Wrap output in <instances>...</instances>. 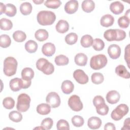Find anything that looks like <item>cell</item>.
<instances>
[{
	"label": "cell",
	"instance_id": "4316f807",
	"mask_svg": "<svg viewBox=\"0 0 130 130\" xmlns=\"http://www.w3.org/2000/svg\"><path fill=\"white\" fill-rule=\"evenodd\" d=\"M93 38L89 35H85L82 37L80 41L81 45L84 48H88L92 46Z\"/></svg>",
	"mask_w": 130,
	"mask_h": 130
},
{
	"label": "cell",
	"instance_id": "d6986e66",
	"mask_svg": "<svg viewBox=\"0 0 130 130\" xmlns=\"http://www.w3.org/2000/svg\"><path fill=\"white\" fill-rule=\"evenodd\" d=\"M115 73L120 77L124 79H129L130 78V74L128 71H127L125 66L122 64L118 65L115 68Z\"/></svg>",
	"mask_w": 130,
	"mask_h": 130
},
{
	"label": "cell",
	"instance_id": "836d02e7",
	"mask_svg": "<svg viewBox=\"0 0 130 130\" xmlns=\"http://www.w3.org/2000/svg\"><path fill=\"white\" fill-rule=\"evenodd\" d=\"M9 117L11 120L15 122H19L22 119V115L19 111L10 112L9 114Z\"/></svg>",
	"mask_w": 130,
	"mask_h": 130
},
{
	"label": "cell",
	"instance_id": "7c38bea8",
	"mask_svg": "<svg viewBox=\"0 0 130 130\" xmlns=\"http://www.w3.org/2000/svg\"><path fill=\"white\" fill-rule=\"evenodd\" d=\"M55 45L51 43H46L44 44L42 48V52L46 56H52L55 52Z\"/></svg>",
	"mask_w": 130,
	"mask_h": 130
},
{
	"label": "cell",
	"instance_id": "9f6ffc18",
	"mask_svg": "<svg viewBox=\"0 0 130 130\" xmlns=\"http://www.w3.org/2000/svg\"><path fill=\"white\" fill-rule=\"evenodd\" d=\"M34 129H44V128L43 127H42L41 126H40V127H35Z\"/></svg>",
	"mask_w": 130,
	"mask_h": 130
},
{
	"label": "cell",
	"instance_id": "f1b7e54d",
	"mask_svg": "<svg viewBox=\"0 0 130 130\" xmlns=\"http://www.w3.org/2000/svg\"><path fill=\"white\" fill-rule=\"evenodd\" d=\"M20 11L21 14L24 15L30 14L32 11V6L31 4L28 2L22 3L20 6Z\"/></svg>",
	"mask_w": 130,
	"mask_h": 130
},
{
	"label": "cell",
	"instance_id": "681fc988",
	"mask_svg": "<svg viewBox=\"0 0 130 130\" xmlns=\"http://www.w3.org/2000/svg\"><path fill=\"white\" fill-rule=\"evenodd\" d=\"M105 130H115L116 127L115 125L111 122L106 123L104 126Z\"/></svg>",
	"mask_w": 130,
	"mask_h": 130
},
{
	"label": "cell",
	"instance_id": "8d00e7d4",
	"mask_svg": "<svg viewBox=\"0 0 130 130\" xmlns=\"http://www.w3.org/2000/svg\"><path fill=\"white\" fill-rule=\"evenodd\" d=\"M92 47L96 51L102 50L105 47L104 41L99 38H96L93 40Z\"/></svg>",
	"mask_w": 130,
	"mask_h": 130
},
{
	"label": "cell",
	"instance_id": "277c9868",
	"mask_svg": "<svg viewBox=\"0 0 130 130\" xmlns=\"http://www.w3.org/2000/svg\"><path fill=\"white\" fill-rule=\"evenodd\" d=\"M36 67L38 70L42 71L46 75H51L54 71V66L47 59L41 58H39L36 62Z\"/></svg>",
	"mask_w": 130,
	"mask_h": 130
},
{
	"label": "cell",
	"instance_id": "1f68e13d",
	"mask_svg": "<svg viewBox=\"0 0 130 130\" xmlns=\"http://www.w3.org/2000/svg\"><path fill=\"white\" fill-rule=\"evenodd\" d=\"M54 61L56 65L60 66L67 65L69 63V60L68 57L64 55L60 54L55 57Z\"/></svg>",
	"mask_w": 130,
	"mask_h": 130
},
{
	"label": "cell",
	"instance_id": "d590c367",
	"mask_svg": "<svg viewBox=\"0 0 130 130\" xmlns=\"http://www.w3.org/2000/svg\"><path fill=\"white\" fill-rule=\"evenodd\" d=\"M78 40V36L74 32H71L68 34L65 37V41L68 45H72L75 44Z\"/></svg>",
	"mask_w": 130,
	"mask_h": 130
},
{
	"label": "cell",
	"instance_id": "f6af8a7d",
	"mask_svg": "<svg viewBox=\"0 0 130 130\" xmlns=\"http://www.w3.org/2000/svg\"><path fill=\"white\" fill-rule=\"evenodd\" d=\"M53 124V120L49 117L44 119L41 122V126L44 129H50L51 128Z\"/></svg>",
	"mask_w": 130,
	"mask_h": 130
},
{
	"label": "cell",
	"instance_id": "8992f818",
	"mask_svg": "<svg viewBox=\"0 0 130 130\" xmlns=\"http://www.w3.org/2000/svg\"><path fill=\"white\" fill-rule=\"evenodd\" d=\"M128 112V106L124 104L119 105L116 108L112 111L111 114V117L112 119L118 121L121 119L124 116L126 115Z\"/></svg>",
	"mask_w": 130,
	"mask_h": 130
},
{
	"label": "cell",
	"instance_id": "ffe728a7",
	"mask_svg": "<svg viewBox=\"0 0 130 130\" xmlns=\"http://www.w3.org/2000/svg\"><path fill=\"white\" fill-rule=\"evenodd\" d=\"M74 88V85L70 80H65L61 84V90L64 94H70L73 92Z\"/></svg>",
	"mask_w": 130,
	"mask_h": 130
},
{
	"label": "cell",
	"instance_id": "7a4b0ae2",
	"mask_svg": "<svg viewBox=\"0 0 130 130\" xmlns=\"http://www.w3.org/2000/svg\"><path fill=\"white\" fill-rule=\"evenodd\" d=\"M17 64L16 59L13 57L9 56L6 58L4 61L3 71L4 74L9 77L14 75L17 71Z\"/></svg>",
	"mask_w": 130,
	"mask_h": 130
},
{
	"label": "cell",
	"instance_id": "f35d334b",
	"mask_svg": "<svg viewBox=\"0 0 130 130\" xmlns=\"http://www.w3.org/2000/svg\"><path fill=\"white\" fill-rule=\"evenodd\" d=\"M96 111L98 114L101 115H106L108 114L109 112V107L108 106L104 103H102L95 107Z\"/></svg>",
	"mask_w": 130,
	"mask_h": 130
},
{
	"label": "cell",
	"instance_id": "c3c4849f",
	"mask_svg": "<svg viewBox=\"0 0 130 130\" xmlns=\"http://www.w3.org/2000/svg\"><path fill=\"white\" fill-rule=\"evenodd\" d=\"M124 59L127 62V66L129 67V44H128L125 48Z\"/></svg>",
	"mask_w": 130,
	"mask_h": 130
},
{
	"label": "cell",
	"instance_id": "5bb4252c",
	"mask_svg": "<svg viewBox=\"0 0 130 130\" xmlns=\"http://www.w3.org/2000/svg\"><path fill=\"white\" fill-rule=\"evenodd\" d=\"M110 9L113 14L118 15L123 11L124 6L120 2L116 1L110 4Z\"/></svg>",
	"mask_w": 130,
	"mask_h": 130
},
{
	"label": "cell",
	"instance_id": "e0dca14e",
	"mask_svg": "<svg viewBox=\"0 0 130 130\" xmlns=\"http://www.w3.org/2000/svg\"><path fill=\"white\" fill-rule=\"evenodd\" d=\"M114 22V18L110 14H106L102 17L100 20L101 25L104 27H109L112 26Z\"/></svg>",
	"mask_w": 130,
	"mask_h": 130
},
{
	"label": "cell",
	"instance_id": "db71d44e",
	"mask_svg": "<svg viewBox=\"0 0 130 130\" xmlns=\"http://www.w3.org/2000/svg\"><path fill=\"white\" fill-rule=\"evenodd\" d=\"M33 2L34 3H35L36 5H39V4H41L42 3H43L44 1L43 0H42V1H34Z\"/></svg>",
	"mask_w": 130,
	"mask_h": 130
},
{
	"label": "cell",
	"instance_id": "5b68a950",
	"mask_svg": "<svg viewBox=\"0 0 130 130\" xmlns=\"http://www.w3.org/2000/svg\"><path fill=\"white\" fill-rule=\"evenodd\" d=\"M30 96L26 93H21L18 96L16 108L18 111L21 112L27 111L30 107Z\"/></svg>",
	"mask_w": 130,
	"mask_h": 130
},
{
	"label": "cell",
	"instance_id": "ee69618b",
	"mask_svg": "<svg viewBox=\"0 0 130 130\" xmlns=\"http://www.w3.org/2000/svg\"><path fill=\"white\" fill-rule=\"evenodd\" d=\"M56 128L58 130H68L70 129L69 124L67 120L64 119H60L57 122Z\"/></svg>",
	"mask_w": 130,
	"mask_h": 130
},
{
	"label": "cell",
	"instance_id": "2e32d148",
	"mask_svg": "<svg viewBox=\"0 0 130 130\" xmlns=\"http://www.w3.org/2000/svg\"><path fill=\"white\" fill-rule=\"evenodd\" d=\"M10 87L13 91H18L22 88V79L15 78L10 80Z\"/></svg>",
	"mask_w": 130,
	"mask_h": 130
},
{
	"label": "cell",
	"instance_id": "b9f144b4",
	"mask_svg": "<svg viewBox=\"0 0 130 130\" xmlns=\"http://www.w3.org/2000/svg\"><path fill=\"white\" fill-rule=\"evenodd\" d=\"M129 18L125 16H122L118 19V24L120 27L122 28H127L129 24Z\"/></svg>",
	"mask_w": 130,
	"mask_h": 130
},
{
	"label": "cell",
	"instance_id": "cb8c5ba5",
	"mask_svg": "<svg viewBox=\"0 0 130 130\" xmlns=\"http://www.w3.org/2000/svg\"><path fill=\"white\" fill-rule=\"evenodd\" d=\"M34 77V72L30 68H25L21 71L22 79L25 80H31Z\"/></svg>",
	"mask_w": 130,
	"mask_h": 130
},
{
	"label": "cell",
	"instance_id": "ac0fdd59",
	"mask_svg": "<svg viewBox=\"0 0 130 130\" xmlns=\"http://www.w3.org/2000/svg\"><path fill=\"white\" fill-rule=\"evenodd\" d=\"M55 28L58 32L64 34L68 31L69 29V24L67 21L64 20H60L56 24Z\"/></svg>",
	"mask_w": 130,
	"mask_h": 130
},
{
	"label": "cell",
	"instance_id": "7402d4cb",
	"mask_svg": "<svg viewBox=\"0 0 130 130\" xmlns=\"http://www.w3.org/2000/svg\"><path fill=\"white\" fill-rule=\"evenodd\" d=\"M81 7L82 10L84 12L90 13L94 10L95 8V4L92 0H84L82 3Z\"/></svg>",
	"mask_w": 130,
	"mask_h": 130
},
{
	"label": "cell",
	"instance_id": "4dcf8cb0",
	"mask_svg": "<svg viewBox=\"0 0 130 130\" xmlns=\"http://www.w3.org/2000/svg\"><path fill=\"white\" fill-rule=\"evenodd\" d=\"M11 40L10 37L6 34L2 35L0 36V46L2 48H7L10 46Z\"/></svg>",
	"mask_w": 130,
	"mask_h": 130
},
{
	"label": "cell",
	"instance_id": "7dc6e473",
	"mask_svg": "<svg viewBox=\"0 0 130 130\" xmlns=\"http://www.w3.org/2000/svg\"><path fill=\"white\" fill-rule=\"evenodd\" d=\"M105 100L104 99L101 95H96L93 99V104L95 107L102 103H104Z\"/></svg>",
	"mask_w": 130,
	"mask_h": 130
},
{
	"label": "cell",
	"instance_id": "f546056e",
	"mask_svg": "<svg viewBox=\"0 0 130 130\" xmlns=\"http://www.w3.org/2000/svg\"><path fill=\"white\" fill-rule=\"evenodd\" d=\"M1 29L4 30H10L13 27V23L12 21L5 18H3L0 20Z\"/></svg>",
	"mask_w": 130,
	"mask_h": 130
},
{
	"label": "cell",
	"instance_id": "11a10c76",
	"mask_svg": "<svg viewBox=\"0 0 130 130\" xmlns=\"http://www.w3.org/2000/svg\"><path fill=\"white\" fill-rule=\"evenodd\" d=\"M129 10H128L125 13V15H124L128 18H129Z\"/></svg>",
	"mask_w": 130,
	"mask_h": 130
},
{
	"label": "cell",
	"instance_id": "f5cc1de1",
	"mask_svg": "<svg viewBox=\"0 0 130 130\" xmlns=\"http://www.w3.org/2000/svg\"><path fill=\"white\" fill-rule=\"evenodd\" d=\"M1 14H2L3 13H5V10H6V5H4L3 3H1Z\"/></svg>",
	"mask_w": 130,
	"mask_h": 130
},
{
	"label": "cell",
	"instance_id": "603a6c76",
	"mask_svg": "<svg viewBox=\"0 0 130 130\" xmlns=\"http://www.w3.org/2000/svg\"><path fill=\"white\" fill-rule=\"evenodd\" d=\"M37 111L41 115H47L51 111V107L48 104L42 103L37 106Z\"/></svg>",
	"mask_w": 130,
	"mask_h": 130
},
{
	"label": "cell",
	"instance_id": "484cf974",
	"mask_svg": "<svg viewBox=\"0 0 130 130\" xmlns=\"http://www.w3.org/2000/svg\"><path fill=\"white\" fill-rule=\"evenodd\" d=\"M104 37L107 41L109 42L116 41L117 38L116 29H110L106 30L104 34Z\"/></svg>",
	"mask_w": 130,
	"mask_h": 130
},
{
	"label": "cell",
	"instance_id": "d6a6232c",
	"mask_svg": "<svg viewBox=\"0 0 130 130\" xmlns=\"http://www.w3.org/2000/svg\"><path fill=\"white\" fill-rule=\"evenodd\" d=\"M13 38L16 42H22L26 39V35L22 31L17 30L13 33Z\"/></svg>",
	"mask_w": 130,
	"mask_h": 130
},
{
	"label": "cell",
	"instance_id": "ba28073f",
	"mask_svg": "<svg viewBox=\"0 0 130 130\" xmlns=\"http://www.w3.org/2000/svg\"><path fill=\"white\" fill-rule=\"evenodd\" d=\"M46 101L47 103L53 108L59 106L60 104V99L59 95L55 92H51L46 96Z\"/></svg>",
	"mask_w": 130,
	"mask_h": 130
},
{
	"label": "cell",
	"instance_id": "74e56055",
	"mask_svg": "<svg viewBox=\"0 0 130 130\" xmlns=\"http://www.w3.org/2000/svg\"><path fill=\"white\" fill-rule=\"evenodd\" d=\"M91 79L93 83L95 84H100L104 81V77L102 73H94L92 74Z\"/></svg>",
	"mask_w": 130,
	"mask_h": 130
},
{
	"label": "cell",
	"instance_id": "30bf717a",
	"mask_svg": "<svg viewBox=\"0 0 130 130\" xmlns=\"http://www.w3.org/2000/svg\"><path fill=\"white\" fill-rule=\"evenodd\" d=\"M108 53L109 56L114 59L119 57L121 54L120 47L116 44H111L108 48Z\"/></svg>",
	"mask_w": 130,
	"mask_h": 130
},
{
	"label": "cell",
	"instance_id": "83f0119b",
	"mask_svg": "<svg viewBox=\"0 0 130 130\" xmlns=\"http://www.w3.org/2000/svg\"><path fill=\"white\" fill-rule=\"evenodd\" d=\"M25 49L29 53H35L38 49V44L34 40H29L25 44Z\"/></svg>",
	"mask_w": 130,
	"mask_h": 130
},
{
	"label": "cell",
	"instance_id": "4fadbf2b",
	"mask_svg": "<svg viewBox=\"0 0 130 130\" xmlns=\"http://www.w3.org/2000/svg\"><path fill=\"white\" fill-rule=\"evenodd\" d=\"M120 98V94L116 90H111L106 95L107 101L111 104H115L118 102Z\"/></svg>",
	"mask_w": 130,
	"mask_h": 130
},
{
	"label": "cell",
	"instance_id": "816d5d0a",
	"mask_svg": "<svg viewBox=\"0 0 130 130\" xmlns=\"http://www.w3.org/2000/svg\"><path fill=\"white\" fill-rule=\"evenodd\" d=\"M129 128H130V127H129V118H127L124 120V124H123V127L121 128V129L129 130Z\"/></svg>",
	"mask_w": 130,
	"mask_h": 130
},
{
	"label": "cell",
	"instance_id": "60d3db41",
	"mask_svg": "<svg viewBox=\"0 0 130 130\" xmlns=\"http://www.w3.org/2000/svg\"><path fill=\"white\" fill-rule=\"evenodd\" d=\"M4 107L7 109H12L15 106V101L11 97H7L3 101Z\"/></svg>",
	"mask_w": 130,
	"mask_h": 130
},
{
	"label": "cell",
	"instance_id": "7bdbcfd3",
	"mask_svg": "<svg viewBox=\"0 0 130 130\" xmlns=\"http://www.w3.org/2000/svg\"><path fill=\"white\" fill-rule=\"evenodd\" d=\"M71 120L73 125L76 127H81L84 123L83 118L79 115H75L72 118Z\"/></svg>",
	"mask_w": 130,
	"mask_h": 130
},
{
	"label": "cell",
	"instance_id": "3957f363",
	"mask_svg": "<svg viewBox=\"0 0 130 130\" xmlns=\"http://www.w3.org/2000/svg\"><path fill=\"white\" fill-rule=\"evenodd\" d=\"M107 62V58L104 54H98L91 58L90 66L93 70H100L106 66Z\"/></svg>",
	"mask_w": 130,
	"mask_h": 130
},
{
	"label": "cell",
	"instance_id": "52a82bcc",
	"mask_svg": "<svg viewBox=\"0 0 130 130\" xmlns=\"http://www.w3.org/2000/svg\"><path fill=\"white\" fill-rule=\"evenodd\" d=\"M68 105L72 110L76 112L81 111L83 107L80 97L75 94L70 97L68 100Z\"/></svg>",
	"mask_w": 130,
	"mask_h": 130
},
{
	"label": "cell",
	"instance_id": "8fae6325",
	"mask_svg": "<svg viewBox=\"0 0 130 130\" xmlns=\"http://www.w3.org/2000/svg\"><path fill=\"white\" fill-rule=\"evenodd\" d=\"M79 6L78 2L76 0H71L67 2L64 6L66 12L69 14L75 13L78 10Z\"/></svg>",
	"mask_w": 130,
	"mask_h": 130
},
{
	"label": "cell",
	"instance_id": "e575fe53",
	"mask_svg": "<svg viewBox=\"0 0 130 130\" xmlns=\"http://www.w3.org/2000/svg\"><path fill=\"white\" fill-rule=\"evenodd\" d=\"M17 12L16 7L11 4H7L6 5V10L5 13L9 17H13Z\"/></svg>",
	"mask_w": 130,
	"mask_h": 130
},
{
	"label": "cell",
	"instance_id": "9a60e30c",
	"mask_svg": "<svg viewBox=\"0 0 130 130\" xmlns=\"http://www.w3.org/2000/svg\"><path fill=\"white\" fill-rule=\"evenodd\" d=\"M102 124L101 119L95 116H92L89 118L87 121L88 126L92 129H96L99 128Z\"/></svg>",
	"mask_w": 130,
	"mask_h": 130
},
{
	"label": "cell",
	"instance_id": "44dd1931",
	"mask_svg": "<svg viewBox=\"0 0 130 130\" xmlns=\"http://www.w3.org/2000/svg\"><path fill=\"white\" fill-rule=\"evenodd\" d=\"M87 56L84 53H79L75 56V63L79 66H85L87 62Z\"/></svg>",
	"mask_w": 130,
	"mask_h": 130
},
{
	"label": "cell",
	"instance_id": "ab89813d",
	"mask_svg": "<svg viewBox=\"0 0 130 130\" xmlns=\"http://www.w3.org/2000/svg\"><path fill=\"white\" fill-rule=\"evenodd\" d=\"M61 4L59 0H47L45 2L44 5L46 7L51 9H57Z\"/></svg>",
	"mask_w": 130,
	"mask_h": 130
},
{
	"label": "cell",
	"instance_id": "f907efd6",
	"mask_svg": "<svg viewBox=\"0 0 130 130\" xmlns=\"http://www.w3.org/2000/svg\"><path fill=\"white\" fill-rule=\"evenodd\" d=\"M31 83V80H25L22 79V89H26L28 88L30 86Z\"/></svg>",
	"mask_w": 130,
	"mask_h": 130
},
{
	"label": "cell",
	"instance_id": "bcb514c9",
	"mask_svg": "<svg viewBox=\"0 0 130 130\" xmlns=\"http://www.w3.org/2000/svg\"><path fill=\"white\" fill-rule=\"evenodd\" d=\"M116 30L117 32V38L116 39V41H120L125 38L126 33L124 30L120 29H116Z\"/></svg>",
	"mask_w": 130,
	"mask_h": 130
},
{
	"label": "cell",
	"instance_id": "9c48e42d",
	"mask_svg": "<svg viewBox=\"0 0 130 130\" xmlns=\"http://www.w3.org/2000/svg\"><path fill=\"white\" fill-rule=\"evenodd\" d=\"M73 77L75 80L80 84H85L88 82V76L82 70H75L73 73Z\"/></svg>",
	"mask_w": 130,
	"mask_h": 130
},
{
	"label": "cell",
	"instance_id": "d4e9b609",
	"mask_svg": "<svg viewBox=\"0 0 130 130\" xmlns=\"http://www.w3.org/2000/svg\"><path fill=\"white\" fill-rule=\"evenodd\" d=\"M35 37L38 41L43 42L48 39V32L45 29H39L36 31L35 34Z\"/></svg>",
	"mask_w": 130,
	"mask_h": 130
},
{
	"label": "cell",
	"instance_id": "6da1fadb",
	"mask_svg": "<svg viewBox=\"0 0 130 130\" xmlns=\"http://www.w3.org/2000/svg\"><path fill=\"white\" fill-rule=\"evenodd\" d=\"M38 22L41 25H50L55 21L56 15L52 11H41L39 12L37 16Z\"/></svg>",
	"mask_w": 130,
	"mask_h": 130
}]
</instances>
